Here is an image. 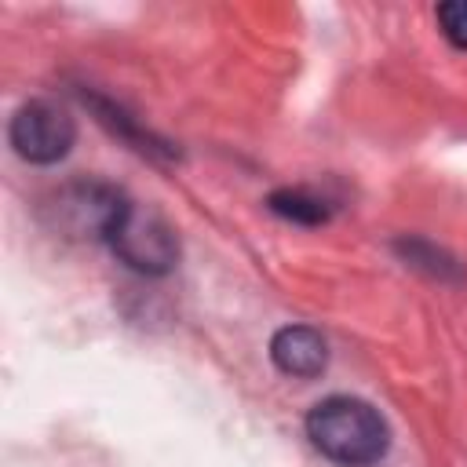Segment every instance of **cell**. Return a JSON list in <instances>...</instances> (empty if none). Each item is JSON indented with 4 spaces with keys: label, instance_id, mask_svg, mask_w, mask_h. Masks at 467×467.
Listing matches in <instances>:
<instances>
[{
    "label": "cell",
    "instance_id": "cell-2",
    "mask_svg": "<svg viewBox=\"0 0 467 467\" xmlns=\"http://www.w3.org/2000/svg\"><path fill=\"white\" fill-rule=\"evenodd\" d=\"M128 208H131V197L124 190L95 179L66 182L47 204L55 230L69 237H91V241H109L120 219L128 215Z\"/></svg>",
    "mask_w": 467,
    "mask_h": 467
},
{
    "label": "cell",
    "instance_id": "cell-3",
    "mask_svg": "<svg viewBox=\"0 0 467 467\" xmlns=\"http://www.w3.org/2000/svg\"><path fill=\"white\" fill-rule=\"evenodd\" d=\"M106 244L113 248V255L128 270L146 274V277H164L179 263V237H175V230L164 223V215H157L150 208H139L135 201H131L128 215L120 219V226L113 230V237Z\"/></svg>",
    "mask_w": 467,
    "mask_h": 467
},
{
    "label": "cell",
    "instance_id": "cell-6",
    "mask_svg": "<svg viewBox=\"0 0 467 467\" xmlns=\"http://www.w3.org/2000/svg\"><path fill=\"white\" fill-rule=\"evenodd\" d=\"M80 99H84V106H91V113H95V120L99 124H106L113 135H120L124 142H131L139 153H150V157H171L175 150L168 146V142H161L157 135H150V131H142L139 124H135V117H128L120 106H113L109 99H99V95H91V91H80Z\"/></svg>",
    "mask_w": 467,
    "mask_h": 467
},
{
    "label": "cell",
    "instance_id": "cell-5",
    "mask_svg": "<svg viewBox=\"0 0 467 467\" xmlns=\"http://www.w3.org/2000/svg\"><path fill=\"white\" fill-rule=\"evenodd\" d=\"M270 358L285 376L296 379H314L328 365V343L317 328L310 325H285L270 339Z\"/></svg>",
    "mask_w": 467,
    "mask_h": 467
},
{
    "label": "cell",
    "instance_id": "cell-7",
    "mask_svg": "<svg viewBox=\"0 0 467 467\" xmlns=\"http://www.w3.org/2000/svg\"><path fill=\"white\" fill-rule=\"evenodd\" d=\"M266 204H270L274 215H281L288 223H299V226H317V223L328 219V201L325 197L306 193V190H292V186L288 190H274L266 197Z\"/></svg>",
    "mask_w": 467,
    "mask_h": 467
},
{
    "label": "cell",
    "instance_id": "cell-8",
    "mask_svg": "<svg viewBox=\"0 0 467 467\" xmlns=\"http://www.w3.org/2000/svg\"><path fill=\"white\" fill-rule=\"evenodd\" d=\"M398 252H401V259H405L409 266L427 270V274H431V277H438V281L460 277L456 259H452V255H445L441 248H434L431 241H420V237H401V241H398Z\"/></svg>",
    "mask_w": 467,
    "mask_h": 467
},
{
    "label": "cell",
    "instance_id": "cell-4",
    "mask_svg": "<svg viewBox=\"0 0 467 467\" xmlns=\"http://www.w3.org/2000/svg\"><path fill=\"white\" fill-rule=\"evenodd\" d=\"M7 139L15 146V153L29 164H55L62 161L73 142H77V124L73 117L44 99H33L26 106L15 109L11 124H7Z\"/></svg>",
    "mask_w": 467,
    "mask_h": 467
},
{
    "label": "cell",
    "instance_id": "cell-9",
    "mask_svg": "<svg viewBox=\"0 0 467 467\" xmlns=\"http://www.w3.org/2000/svg\"><path fill=\"white\" fill-rule=\"evenodd\" d=\"M438 26L445 40L460 51H467V0H445L438 4Z\"/></svg>",
    "mask_w": 467,
    "mask_h": 467
},
{
    "label": "cell",
    "instance_id": "cell-1",
    "mask_svg": "<svg viewBox=\"0 0 467 467\" xmlns=\"http://www.w3.org/2000/svg\"><path fill=\"white\" fill-rule=\"evenodd\" d=\"M310 445L339 467H372L390 445L387 420L361 398L332 394L306 412Z\"/></svg>",
    "mask_w": 467,
    "mask_h": 467
}]
</instances>
